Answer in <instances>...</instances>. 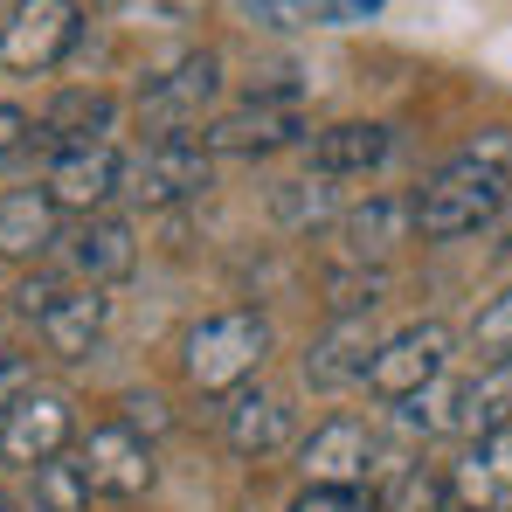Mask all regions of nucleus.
Listing matches in <instances>:
<instances>
[{"mask_svg":"<svg viewBox=\"0 0 512 512\" xmlns=\"http://www.w3.org/2000/svg\"><path fill=\"white\" fill-rule=\"evenodd\" d=\"M512 180H506V146H471L457 153L450 167L429 173V187L416 194V236L429 243H457V236H478L506 215Z\"/></svg>","mask_w":512,"mask_h":512,"instance_id":"nucleus-1","label":"nucleus"},{"mask_svg":"<svg viewBox=\"0 0 512 512\" xmlns=\"http://www.w3.org/2000/svg\"><path fill=\"white\" fill-rule=\"evenodd\" d=\"M270 353V319L263 312H215L187 333V381L201 395H236Z\"/></svg>","mask_w":512,"mask_h":512,"instance_id":"nucleus-2","label":"nucleus"},{"mask_svg":"<svg viewBox=\"0 0 512 512\" xmlns=\"http://www.w3.org/2000/svg\"><path fill=\"white\" fill-rule=\"evenodd\" d=\"M443 367H450V326L443 319H416V326H402V333H388V340L374 346L367 388L388 409H402V402H416L423 388L443 381Z\"/></svg>","mask_w":512,"mask_h":512,"instance_id":"nucleus-3","label":"nucleus"},{"mask_svg":"<svg viewBox=\"0 0 512 512\" xmlns=\"http://www.w3.org/2000/svg\"><path fill=\"white\" fill-rule=\"evenodd\" d=\"M208 180H215V160L201 153V139H153L118 167V194H132L139 208H173L208 194Z\"/></svg>","mask_w":512,"mask_h":512,"instance_id":"nucleus-4","label":"nucleus"},{"mask_svg":"<svg viewBox=\"0 0 512 512\" xmlns=\"http://www.w3.org/2000/svg\"><path fill=\"white\" fill-rule=\"evenodd\" d=\"M77 49V0H14V14L0 21V70L14 77H42Z\"/></svg>","mask_w":512,"mask_h":512,"instance_id":"nucleus-5","label":"nucleus"},{"mask_svg":"<svg viewBox=\"0 0 512 512\" xmlns=\"http://www.w3.org/2000/svg\"><path fill=\"white\" fill-rule=\"evenodd\" d=\"M70 436H77L70 402H63L56 388H28V395L0 416V457L21 464V471H42V464H56V457L70 450Z\"/></svg>","mask_w":512,"mask_h":512,"instance_id":"nucleus-6","label":"nucleus"},{"mask_svg":"<svg viewBox=\"0 0 512 512\" xmlns=\"http://www.w3.org/2000/svg\"><path fill=\"white\" fill-rule=\"evenodd\" d=\"M215 90H222V63L201 49V56L173 63L167 77H153V84L139 90V118L160 139H187V125H201V111L215 104Z\"/></svg>","mask_w":512,"mask_h":512,"instance_id":"nucleus-7","label":"nucleus"},{"mask_svg":"<svg viewBox=\"0 0 512 512\" xmlns=\"http://www.w3.org/2000/svg\"><path fill=\"white\" fill-rule=\"evenodd\" d=\"M298 139H305L298 97H250V104L201 125V153H277V146H298Z\"/></svg>","mask_w":512,"mask_h":512,"instance_id":"nucleus-8","label":"nucleus"},{"mask_svg":"<svg viewBox=\"0 0 512 512\" xmlns=\"http://www.w3.org/2000/svg\"><path fill=\"white\" fill-rule=\"evenodd\" d=\"M77 464H84L90 492H104V499H139L153 485V443L125 423H97L84 436V457Z\"/></svg>","mask_w":512,"mask_h":512,"instance_id":"nucleus-9","label":"nucleus"},{"mask_svg":"<svg viewBox=\"0 0 512 512\" xmlns=\"http://www.w3.org/2000/svg\"><path fill=\"white\" fill-rule=\"evenodd\" d=\"M409 236H416V201H402V194H374L367 208L340 215V256L360 270H381Z\"/></svg>","mask_w":512,"mask_h":512,"instance_id":"nucleus-10","label":"nucleus"},{"mask_svg":"<svg viewBox=\"0 0 512 512\" xmlns=\"http://www.w3.org/2000/svg\"><path fill=\"white\" fill-rule=\"evenodd\" d=\"M118 153L111 146H70V153H56L49 160V180H42V194L63 208V215H104V201L118 194Z\"/></svg>","mask_w":512,"mask_h":512,"instance_id":"nucleus-11","label":"nucleus"},{"mask_svg":"<svg viewBox=\"0 0 512 512\" xmlns=\"http://www.w3.org/2000/svg\"><path fill=\"white\" fill-rule=\"evenodd\" d=\"M367 464H374V436H367V423H353V416H326V423L298 443L305 485H360Z\"/></svg>","mask_w":512,"mask_h":512,"instance_id":"nucleus-12","label":"nucleus"},{"mask_svg":"<svg viewBox=\"0 0 512 512\" xmlns=\"http://www.w3.org/2000/svg\"><path fill=\"white\" fill-rule=\"evenodd\" d=\"M457 512H512V429L471 436L464 464L450 471Z\"/></svg>","mask_w":512,"mask_h":512,"instance_id":"nucleus-13","label":"nucleus"},{"mask_svg":"<svg viewBox=\"0 0 512 512\" xmlns=\"http://www.w3.org/2000/svg\"><path fill=\"white\" fill-rule=\"evenodd\" d=\"M222 436H229L236 457H277V450L291 443V409H284V395L243 381V388L229 395V409H222Z\"/></svg>","mask_w":512,"mask_h":512,"instance_id":"nucleus-14","label":"nucleus"},{"mask_svg":"<svg viewBox=\"0 0 512 512\" xmlns=\"http://www.w3.org/2000/svg\"><path fill=\"white\" fill-rule=\"evenodd\" d=\"M70 263H77V277L97 284V291L118 284V277H132V263H139L132 222H125V215H84L77 236H70Z\"/></svg>","mask_w":512,"mask_h":512,"instance_id":"nucleus-15","label":"nucleus"},{"mask_svg":"<svg viewBox=\"0 0 512 512\" xmlns=\"http://www.w3.org/2000/svg\"><path fill=\"white\" fill-rule=\"evenodd\" d=\"M374 312H360V319H333L312 353H305V381L312 388H346V381H367V360H374Z\"/></svg>","mask_w":512,"mask_h":512,"instance_id":"nucleus-16","label":"nucleus"},{"mask_svg":"<svg viewBox=\"0 0 512 512\" xmlns=\"http://www.w3.org/2000/svg\"><path fill=\"white\" fill-rule=\"evenodd\" d=\"M56 222H63V208H56L42 187L0 194V256H7V263H35V256L56 243Z\"/></svg>","mask_w":512,"mask_h":512,"instance_id":"nucleus-17","label":"nucleus"},{"mask_svg":"<svg viewBox=\"0 0 512 512\" xmlns=\"http://www.w3.org/2000/svg\"><path fill=\"white\" fill-rule=\"evenodd\" d=\"M111 118H118V97H111V90H63V97L42 111V139H49L56 153H70V146H104Z\"/></svg>","mask_w":512,"mask_h":512,"instance_id":"nucleus-18","label":"nucleus"},{"mask_svg":"<svg viewBox=\"0 0 512 512\" xmlns=\"http://www.w3.org/2000/svg\"><path fill=\"white\" fill-rule=\"evenodd\" d=\"M388 160V125H360V118H346V125H326V132H312V173H326V180H340V173H367Z\"/></svg>","mask_w":512,"mask_h":512,"instance_id":"nucleus-19","label":"nucleus"},{"mask_svg":"<svg viewBox=\"0 0 512 512\" xmlns=\"http://www.w3.org/2000/svg\"><path fill=\"white\" fill-rule=\"evenodd\" d=\"M97 333H104V291H97V284L63 291V298L42 312V340H49L56 360H84L90 346H97Z\"/></svg>","mask_w":512,"mask_h":512,"instance_id":"nucleus-20","label":"nucleus"},{"mask_svg":"<svg viewBox=\"0 0 512 512\" xmlns=\"http://www.w3.org/2000/svg\"><path fill=\"white\" fill-rule=\"evenodd\" d=\"M381 512H457L450 471H436V464H402L395 485H388V499H381Z\"/></svg>","mask_w":512,"mask_h":512,"instance_id":"nucleus-21","label":"nucleus"},{"mask_svg":"<svg viewBox=\"0 0 512 512\" xmlns=\"http://www.w3.org/2000/svg\"><path fill=\"white\" fill-rule=\"evenodd\" d=\"M270 208H277L284 229H312V222L333 215V180H326V173H312V180H284V187L270 194Z\"/></svg>","mask_w":512,"mask_h":512,"instance_id":"nucleus-22","label":"nucleus"},{"mask_svg":"<svg viewBox=\"0 0 512 512\" xmlns=\"http://www.w3.org/2000/svg\"><path fill=\"white\" fill-rule=\"evenodd\" d=\"M512 429V367H478L471 374V436Z\"/></svg>","mask_w":512,"mask_h":512,"instance_id":"nucleus-23","label":"nucleus"},{"mask_svg":"<svg viewBox=\"0 0 512 512\" xmlns=\"http://www.w3.org/2000/svg\"><path fill=\"white\" fill-rule=\"evenodd\" d=\"M35 512H90V478L84 464H42L35 471Z\"/></svg>","mask_w":512,"mask_h":512,"instance_id":"nucleus-24","label":"nucleus"},{"mask_svg":"<svg viewBox=\"0 0 512 512\" xmlns=\"http://www.w3.org/2000/svg\"><path fill=\"white\" fill-rule=\"evenodd\" d=\"M471 353H478V367H512V291H499L471 319Z\"/></svg>","mask_w":512,"mask_h":512,"instance_id":"nucleus-25","label":"nucleus"},{"mask_svg":"<svg viewBox=\"0 0 512 512\" xmlns=\"http://www.w3.org/2000/svg\"><path fill=\"white\" fill-rule=\"evenodd\" d=\"M381 291H388V277L381 270H340L333 284H326V305H333V319H360V312H374L381 305Z\"/></svg>","mask_w":512,"mask_h":512,"instance_id":"nucleus-26","label":"nucleus"},{"mask_svg":"<svg viewBox=\"0 0 512 512\" xmlns=\"http://www.w3.org/2000/svg\"><path fill=\"white\" fill-rule=\"evenodd\" d=\"M291 512H374V499L360 492V485H305Z\"/></svg>","mask_w":512,"mask_h":512,"instance_id":"nucleus-27","label":"nucleus"},{"mask_svg":"<svg viewBox=\"0 0 512 512\" xmlns=\"http://www.w3.org/2000/svg\"><path fill=\"white\" fill-rule=\"evenodd\" d=\"M28 388H35V367H28V360H14V353H0V416H7Z\"/></svg>","mask_w":512,"mask_h":512,"instance_id":"nucleus-28","label":"nucleus"},{"mask_svg":"<svg viewBox=\"0 0 512 512\" xmlns=\"http://www.w3.org/2000/svg\"><path fill=\"white\" fill-rule=\"evenodd\" d=\"M118 409H125L118 423H125V429H139V436H160V429H167V416H160V402H153V395H125Z\"/></svg>","mask_w":512,"mask_h":512,"instance_id":"nucleus-29","label":"nucleus"},{"mask_svg":"<svg viewBox=\"0 0 512 512\" xmlns=\"http://www.w3.org/2000/svg\"><path fill=\"white\" fill-rule=\"evenodd\" d=\"M14 298H21V319H35V326H42V312H49V305L63 298V284H56V277H28V284H21Z\"/></svg>","mask_w":512,"mask_h":512,"instance_id":"nucleus-30","label":"nucleus"},{"mask_svg":"<svg viewBox=\"0 0 512 512\" xmlns=\"http://www.w3.org/2000/svg\"><path fill=\"white\" fill-rule=\"evenodd\" d=\"M243 14H256L263 28H298L305 21V0H243Z\"/></svg>","mask_w":512,"mask_h":512,"instance_id":"nucleus-31","label":"nucleus"},{"mask_svg":"<svg viewBox=\"0 0 512 512\" xmlns=\"http://www.w3.org/2000/svg\"><path fill=\"white\" fill-rule=\"evenodd\" d=\"M28 132H35V125H28V111H21V104H0V160H7V153H21V146H28Z\"/></svg>","mask_w":512,"mask_h":512,"instance_id":"nucleus-32","label":"nucleus"},{"mask_svg":"<svg viewBox=\"0 0 512 512\" xmlns=\"http://www.w3.org/2000/svg\"><path fill=\"white\" fill-rule=\"evenodd\" d=\"M492 229H499V256H506V263H512V201H506V215H499Z\"/></svg>","mask_w":512,"mask_h":512,"instance_id":"nucleus-33","label":"nucleus"},{"mask_svg":"<svg viewBox=\"0 0 512 512\" xmlns=\"http://www.w3.org/2000/svg\"><path fill=\"white\" fill-rule=\"evenodd\" d=\"M353 7H367V14H374V7H388V0H353Z\"/></svg>","mask_w":512,"mask_h":512,"instance_id":"nucleus-34","label":"nucleus"},{"mask_svg":"<svg viewBox=\"0 0 512 512\" xmlns=\"http://www.w3.org/2000/svg\"><path fill=\"white\" fill-rule=\"evenodd\" d=\"M0 326H7V298H0Z\"/></svg>","mask_w":512,"mask_h":512,"instance_id":"nucleus-35","label":"nucleus"},{"mask_svg":"<svg viewBox=\"0 0 512 512\" xmlns=\"http://www.w3.org/2000/svg\"><path fill=\"white\" fill-rule=\"evenodd\" d=\"M0 512H7V485H0Z\"/></svg>","mask_w":512,"mask_h":512,"instance_id":"nucleus-36","label":"nucleus"}]
</instances>
